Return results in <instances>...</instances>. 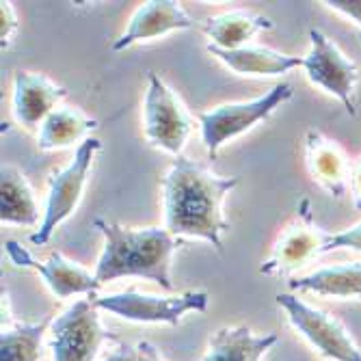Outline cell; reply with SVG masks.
<instances>
[{
  "instance_id": "8",
  "label": "cell",
  "mask_w": 361,
  "mask_h": 361,
  "mask_svg": "<svg viewBox=\"0 0 361 361\" xmlns=\"http://www.w3.org/2000/svg\"><path fill=\"white\" fill-rule=\"evenodd\" d=\"M143 130L147 141L171 156H182V149L192 133V117L184 109L173 89L158 74H149L145 102H143Z\"/></svg>"
},
{
  "instance_id": "11",
  "label": "cell",
  "mask_w": 361,
  "mask_h": 361,
  "mask_svg": "<svg viewBox=\"0 0 361 361\" xmlns=\"http://www.w3.org/2000/svg\"><path fill=\"white\" fill-rule=\"evenodd\" d=\"M326 234L316 225H312L310 216L290 225L275 243L271 255L262 262L259 273L273 277H288L294 271L303 269L312 259L324 253Z\"/></svg>"
},
{
  "instance_id": "18",
  "label": "cell",
  "mask_w": 361,
  "mask_h": 361,
  "mask_svg": "<svg viewBox=\"0 0 361 361\" xmlns=\"http://www.w3.org/2000/svg\"><path fill=\"white\" fill-rule=\"evenodd\" d=\"M0 221L3 225H37L39 206L24 173L11 165L0 171Z\"/></svg>"
},
{
  "instance_id": "27",
  "label": "cell",
  "mask_w": 361,
  "mask_h": 361,
  "mask_svg": "<svg viewBox=\"0 0 361 361\" xmlns=\"http://www.w3.org/2000/svg\"><path fill=\"white\" fill-rule=\"evenodd\" d=\"M359 39H361V32H359Z\"/></svg>"
},
{
  "instance_id": "13",
  "label": "cell",
  "mask_w": 361,
  "mask_h": 361,
  "mask_svg": "<svg viewBox=\"0 0 361 361\" xmlns=\"http://www.w3.org/2000/svg\"><path fill=\"white\" fill-rule=\"evenodd\" d=\"M65 95H68L65 87L52 82L48 76L20 70L13 76V115L26 130L42 128L48 115L59 109V102Z\"/></svg>"
},
{
  "instance_id": "4",
  "label": "cell",
  "mask_w": 361,
  "mask_h": 361,
  "mask_svg": "<svg viewBox=\"0 0 361 361\" xmlns=\"http://www.w3.org/2000/svg\"><path fill=\"white\" fill-rule=\"evenodd\" d=\"M97 312L93 299L87 297L50 320L46 348L52 353V361H95L102 346L117 338L104 331Z\"/></svg>"
},
{
  "instance_id": "2",
  "label": "cell",
  "mask_w": 361,
  "mask_h": 361,
  "mask_svg": "<svg viewBox=\"0 0 361 361\" xmlns=\"http://www.w3.org/2000/svg\"><path fill=\"white\" fill-rule=\"evenodd\" d=\"M93 225L104 236V247L93 271L100 286L123 277H141L167 292L176 288L171 279V259L178 240L165 227L133 229L100 216Z\"/></svg>"
},
{
  "instance_id": "26",
  "label": "cell",
  "mask_w": 361,
  "mask_h": 361,
  "mask_svg": "<svg viewBox=\"0 0 361 361\" xmlns=\"http://www.w3.org/2000/svg\"><path fill=\"white\" fill-rule=\"evenodd\" d=\"M348 188H350V195H353V204H355V208L361 210V158L350 167Z\"/></svg>"
},
{
  "instance_id": "14",
  "label": "cell",
  "mask_w": 361,
  "mask_h": 361,
  "mask_svg": "<svg viewBox=\"0 0 361 361\" xmlns=\"http://www.w3.org/2000/svg\"><path fill=\"white\" fill-rule=\"evenodd\" d=\"M305 162L314 178L331 197H340L348 190L350 162L344 152L318 130H310L305 137Z\"/></svg>"
},
{
  "instance_id": "7",
  "label": "cell",
  "mask_w": 361,
  "mask_h": 361,
  "mask_svg": "<svg viewBox=\"0 0 361 361\" xmlns=\"http://www.w3.org/2000/svg\"><path fill=\"white\" fill-rule=\"evenodd\" d=\"M277 305L286 312L288 322L320 357L329 361H361V350L344 329V324L336 320L299 294L281 292L277 294Z\"/></svg>"
},
{
  "instance_id": "12",
  "label": "cell",
  "mask_w": 361,
  "mask_h": 361,
  "mask_svg": "<svg viewBox=\"0 0 361 361\" xmlns=\"http://www.w3.org/2000/svg\"><path fill=\"white\" fill-rule=\"evenodd\" d=\"M192 26L195 22L182 5L173 3V0H149L133 13L123 35L115 39L113 50L121 52L139 42H149L167 35L171 30H186Z\"/></svg>"
},
{
  "instance_id": "5",
  "label": "cell",
  "mask_w": 361,
  "mask_h": 361,
  "mask_svg": "<svg viewBox=\"0 0 361 361\" xmlns=\"http://www.w3.org/2000/svg\"><path fill=\"white\" fill-rule=\"evenodd\" d=\"M292 93L294 91L290 82H279L264 95L255 97V100L227 102L200 113L197 121H200L202 141L206 145L208 156L214 158L221 145L249 133L259 121H267L277 109H281L290 100Z\"/></svg>"
},
{
  "instance_id": "25",
  "label": "cell",
  "mask_w": 361,
  "mask_h": 361,
  "mask_svg": "<svg viewBox=\"0 0 361 361\" xmlns=\"http://www.w3.org/2000/svg\"><path fill=\"white\" fill-rule=\"evenodd\" d=\"M324 5L361 24V0H326Z\"/></svg>"
},
{
  "instance_id": "24",
  "label": "cell",
  "mask_w": 361,
  "mask_h": 361,
  "mask_svg": "<svg viewBox=\"0 0 361 361\" xmlns=\"http://www.w3.org/2000/svg\"><path fill=\"white\" fill-rule=\"evenodd\" d=\"M16 30H18V18L11 3H0V42H3V50L11 46Z\"/></svg>"
},
{
  "instance_id": "19",
  "label": "cell",
  "mask_w": 361,
  "mask_h": 361,
  "mask_svg": "<svg viewBox=\"0 0 361 361\" xmlns=\"http://www.w3.org/2000/svg\"><path fill=\"white\" fill-rule=\"evenodd\" d=\"M273 28V22L267 16H257L249 11H227L212 16L204 22V32L212 46L221 50H238L249 46L255 32Z\"/></svg>"
},
{
  "instance_id": "6",
  "label": "cell",
  "mask_w": 361,
  "mask_h": 361,
  "mask_svg": "<svg viewBox=\"0 0 361 361\" xmlns=\"http://www.w3.org/2000/svg\"><path fill=\"white\" fill-rule=\"evenodd\" d=\"M102 149V143L97 139H87L78 145L74 158L70 160L68 167L56 169L50 180H48V197H46V210H44V219L39 223V229L35 234H30V243L32 245H46L52 234L56 232V227L68 221L80 200L82 192L91 173V165L95 160V154Z\"/></svg>"
},
{
  "instance_id": "17",
  "label": "cell",
  "mask_w": 361,
  "mask_h": 361,
  "mask_svg": "<svg viewBox=\"0 0 361 361\" xmlns=\"http://www.w3.org/2000/svg\"><path fill=\"white\" fill-rule=\"evenodd\" d=\"M208 52L219 59L229 70L245 76H277L288 74L294 68H303V59L283 54L264 46H245L238 50H221L216 46H208Z\"/></svg>"
},
{
  "instance_id": "9",
  "label": "cell",
  "mask_w": 361,
  "mask_h": 361,
  "mask_svg": "<svg viewBox=\"0 0 361 361\" xmlns=\"http://www.w3.org/2000/svg\"><path fill=\"white\" fill-rule=\"evenodd\" d=\"M303 70L312 85L338 97L350 117L357 115L355 89L359 82L357 65L324 35L322 30H310V52L303 56Z\"/></svg>"
},
{
  "instance_id": "20",
  "label": "cell",
  "mask_w": 361,
  "mask_h": 361,
  "mask_svg": "<svg viewBox=\"0 0 361 361\" xmlns=\"http://www.w3.org/2000/svg\"><path fill=\"white\" fill-rule=\"evenodd\" d=\"M95 128H97V121L87 117L78 109L59 106L42 123L37 145L42 152L65 149L78 141H87Z\"/></svg>"
},
{
  "instance_id": "21",
  "label": "cell",
  "mask_w": 361,
  "mask_h": 361,
  "mask_svg": "<svg viewBox=\"0 0 361 361\" xmlns=\"http://www.w3.org/2000/svg\"><path fill=\"white\" fill-rule=\"evenodd\" d=\"M50 320L9 322L0 334V361H39L46 348Z\"/></svg>"
},
{
  "instance_id": "1",
  "label": "cell",
  "mask_w": 361,
  "mask_h": 361,
  "mask_svg": "<svg viewBox=\"0 0 361 361\" xmlns=\"http://www.w3.org/2000/svg\"><path fill=\"white\" fill-rule=\"evenodd\" d=\"M165 229L178 236L208 240L219 251L229 223L223 212L225 197L238 186L236 176H216L186 156H178L160 180Z\"/></svg>"
},
{
  "instance_id": "10",
  "label": "cell",
  "mask_w": 361,
  "mask_h": 361,
  "mask_svg": "<svg viewBox=\"0 0 361 361\" xmlns=\"http://www.w3.org/2000/svg\"><path fill=\"white\" fill-rule=\"evenodd\" d=\"M5 249L16 267L37 271L56 299L80 297V294L93 297L95 290L100 288V281L95 279V273L87 271L85 267L76 264L72 259H68L59 251L50 253V257H46V259H37L28 249H24L16 240H7Z\"/></svg>"
},
{
  "instance_id": "23",
  "label": "cell",
  "mask_w": 361,
  "mask_h": 361,
  "mask_svg": "<svg viewBox=\"0 0 361 361\" xmlns=\"http://www.w3.org/2000/svg\"><path fill=\"white\" fill-rule=\"evenodd\" d=\"M334 249H350V251H361V223L342 229L338 234H326L324 240V253Z\"/></svg>"
},
{
  "instance_id": "16",
  "label": "cell",
  "mask_w": 361,
  "mask_h": 361,
  "mask_svg": "<svg viewBox=\"0 0 361 361\" xmlns=\"http://www.w3.org/2000/svg\"><path fill=\"white\" fill-rule=\"evenodd\" d=\"M292 292L316 294L329 299H361V262H346V264L324 267L314 273L294 277L290 281Z\"/></svg>"
},
{
  "instance_id": "15",
  "label": "cell",
  "mask_w": 361,
  "mask_h": 361,
  "mask_svg": "<svg viewBox=\"0 0 361 361\" xmlns=\"http://www.w3.org/2000/svg\"><path fill=\"white\" fill-rule=\"evenodd\" d=\"M277 342V334L257 336L245 324L221 326L212 334L202 361H262Z\"/></svg>"
},
{
  "instance_id": "3",
  "label": "cell",
  "mask_w": 361,
  "mask_h": 361,
  "mask_svg": "<svg viewBox=\"0 0 361 361\" xmlns=\"http://www.w3.org/2000/svg\"><path fill=\"white\" fill-rule=\"evenodd\" d=\"M91 299L100 312H109L128 322L178 326L186 314H204L210 303V294L206 290H188L176 297H160L139 290H123L100 297L93 294Z\"/></svg>"
},
{
  "instance_id": "22",
  "label": "cell",
  "mask_w": 361,
  "mask_h": 361,
  "mask_svg": "<svg viewBox=\"0 0 361 361\" xmlns=\"http://www.w3.org/2000/svg\"><path fill=\"white\" fill-rule=\"evenodd\" d=\"M102 361H165V359L160 357L158 348L147 340L133 344L115 338Z\"/></svg>"
}]
</instances>
